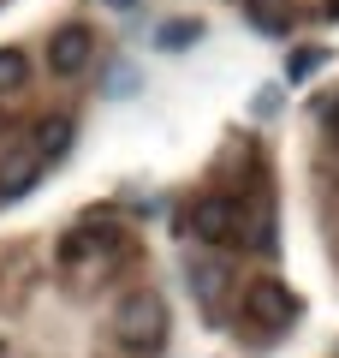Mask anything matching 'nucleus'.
<instances>
[{"label": "nucleus", "mask_w": 339, "mask_h": 358, "mask_svg": "<svg viewBox=\"0 0 339 358\" xmlns=\"http://www.w3.org/2000/svg\"><path fill=\"white\" fill-rule=\"evenodd\" d=\"M244 329L256 334V346L274 341V334H286L292 322H298V293H292L286 281H250L244 287Z\"/></svg>", "instance_id": "1"}, {"label": "nucleus", "mask_w": 339, "mask_h": 358, "mask_svg": "<svg viewBox=\"0 0 339 358\" xmlns=\"http://www.w3.org/2000/svg\"><path fill=\"white\" fill-rule=\"evenodd\" d=\"M119 245H126V227H119L113 215H84L72 233H66L60 263H72V268H101L107 257H119Z\"/></svg>", "instance_id": "2"}, {"label": "nucleus", "mask_w": 339, "mask_h": 358, "mask_svg": "<svg viewBox=\"0 0 339 358\" xmlns=\"http://www.w3.org/2000/svg\"><path fill=\"white\" fill-rule=\"evenodd\" d=\"M190 233H197L202 245H214V251H239L244 245V203L226 192H209L197 197V209H190Z\"/></svg>", "instance_id": "3"}, {"label": "nucleus", "mask_w": 339, "mask_h": 358, "mask_svg": "<svg viewBox=\"0 0 339 358\" xmlns=\"http://www.w3.org/2000/svg\"><path fill=\"white\" fill-rule=\"evenodd\" d=\"M119 341L126 346H137V352H149V346H161L167 341V305L155 293H131L126 305H119Z\"/></svg>", "instance_id": "4"}, {"label": "nucleus", "mask_w": 339, "mask_h": 358, "mask_svg": "<svg viewBox=\"0 0 339 358\" xmlns=\"http://www.w3.org/2000/svg\"><path fill=\"white\" fill-rule=\"evenodd\" d=\"M48 167H54V162L36 150V138H18L13 150L0 155V203H18V197H24L30 185L48 173Z\"/></svg>", "instance_id": "5"}, {"label": "nucleus", "mask_w": 339, "mask_h": 358, "mask_svg": "<svg viewBox=\"0 0 339 358\" xmlns=\"http://www.w3.org/2000/svg\"><path fill=\"white\" fill-rule=\"evenodd\" d=\"M89 60H96V30L89 24H60L48 36V72L77 78V72H89Z\"/></svg>", "instance_id": "6"}, {"label": "nucleus", "mask_w": 339, "mask_h": 358, "mask_svg": "<svg viewBox=\"0 0 339 358\" xmlns=\"http://www.w3.org/2000/svg\"><path fill=\"white\" fill-rule=\"evenodd\" d=\"M30 138H36V150L48 155V162H60V155L72 150V120H66V114H48L36 131H30Z\"/></svg>", "instance_id": "7"}, {"label": "nucleus", "mask_w": 339, "mask_h": 358, "mask_svg": "<svg viewBox=\"0 0 339 358\" xmlns=\"http://www.w3.org/2000/svg\"><path fill=\"white\" fill-rule=\"evenodd\" d=\"M30 84V54L24 48H0V96H18Z\"/></svg>", "instance_id": "8"}, {"label": "nucleus", "mask_w": 339, "mask_h": 358, "mask_svg": "<svg viewBox=\"0 0 339 358\" xmlns=\"http://www.w3.org/2000/svg\"><path fill=\"white\" fill-rule=\"evenodd\" d=\"M250 24H256V30H268V36L292 30V13H286V0H250Z\"/></svg>", "instance_id": "9"}, {"label": "nucleus", "mask_w": 339, "mask_h": 358, "mask_svg": "<svg viewBox=\"0 0 339 358\" xmlns=\"http://www.w3.org/2000/svg\"><path fill=\"white\" fill-rule=\"evenodd\" d=\"M185 42H197V24H167L161 30V48H185Z\"/></svg>", "instance_id": "10"}, {"label": "nucleus", "mask_w": 339, "mask_h": 358, "mask_svg": "<svg viewBox=\"0 0 339 358\" xmlns=\"http://www.w3.org/2000/svg\"><path fill=\"white\" fill-rule=\"evenodd\" d=\"M315 66H322V54H315V48H310V54H298V60H292V78H310Z\"/></svg>", "instance_id": "11"}, {"label": "nucleus", "mask_w": 339, "mask_h": 358, "mask_svg": "<svg viewBox=\"0 0 339 358\" xmlns=\"http://www.w3.org/2000/svg\"><path fill=\"white\" fill-rule=\"evenodd\" d=\"M327 138H333V150H339V108L327 114Z\"/></svg>", "instance_id": "12"}, {"label": "nucleus", "mask_w": 339, "mask_h": 358, "mask_svg": "<svg viewBox=\"0 0 339 358\" xmlns=\"http://www.w3.org/2000/svg\"><path fill=\"white\" fill-rule=\"evenodd\" d=\"M113 6H131V0H113Z\"/></svg>", "instance_id": "13"}]
</instances>
